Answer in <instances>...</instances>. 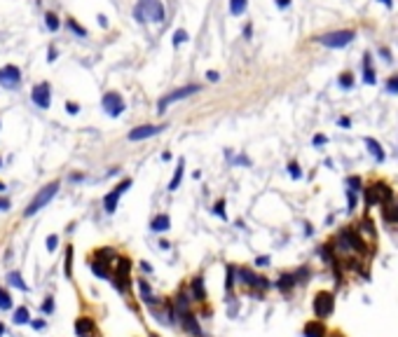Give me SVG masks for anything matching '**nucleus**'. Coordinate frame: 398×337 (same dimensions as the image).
I'll use <instances>...</instances> for the list:
<instances>
[{"label": "nucleus", "instance_id": "f257e3e1", "mask_svg": "<svg viewBox=\"0 0 398 337\" xmlns=\"http://www.w3.org/2000/svg\"><path fill=\"white\" fill-rule=\"evenodd\" d=\"M166 17L164 5L162 0H138L134 7V19L138 24H146V21H155V24H162Z\"/></svg>", "mask_w": 398, "mask_h": 337}, {"label": "nucleus", "instance_id": "f03ea898", "mask_svg": "<svg viewBox=\"0 0 398 337\" xmlns=\"http://www.w3.org/2000/svg\"><path fill=\"white\" fill-rule=\"evenodd\" d=\"M56 192H59V180H52V183L43 185V188L35 192V197L28 202V206L24 209V215L26 218H31V215H35L38 211H43L45 206H49V202L56 197Z\"/></svg>", "mask_w": 398, "mask_h": 337}, {"label": "nucleus", "instance_id": "7ed1b4c3", "mask_svg": "<svg viewBox=\"0 0 398 337\" xmlns=\"http://www.w3.org/2000/svg\"><path fill=\"white\" fill-rule=\"evenodd\" d=\"M363 192H366V206L368 209L375 206V204H382V206H384V204L393 202V190L384 183V180H377V183H373L370 188H363Z\"/></svg>", "mask_w": 398, "mask_h": 337}, {"label": "nucleus", "instance_id": "20e7f679", "mask_svg": "<svg viewBox=\"0 0 398 337\" xmlns=\"http://www.w3.org/2000/svg\"><path fill=\"white\" fill-rule=\"evenodd\" d=\"M354 38H356V31H351V28H342V31H331V33L318 35L316 43L323 45V47H328V49H342L349 43H354Z\"/></svg>", "mask_w": 398, "mask_h": 337}, {"label": "nucleus", "instance_id": "39448f33", "mask_svg": "<svg viewBox=\"0 0 398 337\" xmlns=\"http://www.w3.org/2000/svg\"><path fill=\"white\" fill-rule=\"evenodd\" d=\"M197 92H202V85H185V87H180V89H173V92H169L166 96L159 98L157 110H159V113H164L171 103H176V101H183V98L192 96V94H197Z\"/></svg>", "mask_w": 398, "mask_h": 337}, {"label": "nucleus", "instance_id": "423d86ee", "mask_svg": "<svg viewBox=\"0 0 398 337\" xmlns=\"http://www.w3.org/2000/svg\"><path fill=\"white\" fill-rule=\"evenodd\" d=\"M333 312H335V295L328 293V290H318L316 297H314V314H316V319L323 321Z\"/></svg>", "mask_w": 398, "mask_h": 337}, {"label": "nucleus", "instance_id": "0eeeda50", "mask_svg": "<svg viewBox=\"0 0 398 337\" xmlns=\"http://www.w3.org/2000/svg\"><path fill=\"white\" fill-rule=\"evenodd\" d=\"M0 87L7 89V92H17L21 87V70L14 63H7V66L0 68Z\"/></svg>", "mask_w": 398, "mask_h": 337}, {"label": "nucleus", "instance_id": "6e6552de", "mask_svg": "<svg viewBox=\"0 0 398 337\" xmlns=\"http://www.w3.org/2000/svg\"><path fill=\"white\" fill-rule=\"evenodd\" d=\"M31 101L40 110H47L49 105H52V85L49 82H38L31 92Z\"/></svg>", "mask_w": 398, "mask_h": 337}, {"label": "nucleus", "instance_id": "1a4fd4ad", "mask_svg": "<svg viewBox=\"0 0 398 337\" xmlns=\"http://www.w3.org/2000/svg\"><path fill=\"white\" fill-rule=\"evenodd\" d=\"M129 188H131V178H124L120 185H115V190H111L108 195L103 197V209H105V213H115L120 197H122L124 192L129 190Z\"/></svg>", "mask_w": 398, "mask_h": 337}, {"label": "nucleus", "instance_id": "9d476101", "mask_svg": "<svg viewBox=\"0 0 398 337\" xmlns=\"http://www.w3.org/2000/svg\"><path fill=\"white\" fill-rule=\"evenodd\" d=\"M101 105H103V110L108 113L111 117H117V115H122L124 113V98L120 96L117 92H108V94H103V98H101Z\"/></svg>", "mask_w": 398, "mask_h": 337}, {"label": "nucleus", "instance_id": "9b49d317", "mask_svg": "<svg viewBox=\"0 0 398 337\" xmlns=\"http://www.w3.org/2000/svg\"><path fill=\"white\" fill-rule=\"evenodd\" d=\"M166 124H143V127H136L129 131V141H146V138H153L159 131H164Z\"/></svg>", "mask_w": 398, "mask_h": 337}, {"label": "nucleus", "instance_id": "f8f14e48", "mask_svg": "<svg viewBox=\"0 0 398 337\" xmlns=\"http://www.w3.org/2000/svg\"><path fill=\"white\" fill-rule=\"evenodd\" d=\"M190 300H192L190 288H180V290H178V295L173 297V309H176L178 319H183V316L190 314Z\"/></svg>", "mask_w": 398, "mask_h": 337}, {"label": "nucleus", "instance_id": "ddd939ff", "mask_svg": "<svg viewBox=\"0 0 398 337\" xmlns=\"http://www.w3.org/2000/svg\"><path fill=\"white\" fill-rule=\"evenodd\" d=\"M94 330H96V323H94V319H89V316H80V319L75 321V335L78 337H92Z\"/></svg>", "mask_w": 398, "mask_h": 337}, {"label": "nucleus", "instance_id": "4468645a", "mask_svg": "<svg viewBox=\"0 0 398 337\" xmlns=\"http://www.w3.org/2000/svg\"><path fill=\"white\" fill-rule=\"evenodd\" d=\"M92 272L98 276V279H111V263H105L101 257H94L92 263H89Z\"/></svg>", "mask_w": 398, "mask_h": 337}, {"label": "nucleus", "instance_id": "2eb2a0df", "mask_svg": "<svg viewBox=\"0 0 398 337\" xmlns=\"http://www.w3.org/2000/svg\"><path fill=\"white\" fill-rule=\"evenodd\" d=\"M305 337H325V325L321 319L307 321L305 323Z\"/></svg>", "mask_w": 398, "mask_h": 337}, {"label": "nucleus", "instance_id": "dca6fc26", "mask_svg": "<svg viewBox=\"0 0 398 337\" xmlns=\"http://www.w3.org/2000/svg\"><path fill=\"white\" fill-rule=\"evenodd\" d=\"M239 281L244 283L246 288H258V283H260V276H256L251 270L241 267V270H239Z\"/></svg>", "mask_w": 398, "mask_h": 337}, {"label": "nucleus", "instance_id": "f3484780", "mask_svg": "<svg viewBox=\"0 0 398 337\" xmlns=\"http://www.w3.org/2000/svg\"><path fill=\"white\" fill-rule=\"evenodd\" d=\"M363 82L366 85H375V70H373V59H370V54H363Z\"/></svg>", "mask_w": 398, "mask_h": 337}, {"label": "nucleus", "instance_id": "a211bd4d", "mask_svg": "<svg viewBox=\"0 0 398 337\" xmlns=\"http://www.w3.org/2000/svg\"><path fill=\"white\" fill-rule=\"evenodd\" d=\"M180 323H183V328L190 335H195V337H204L202 335V328H199V323H197V316H192V314H188V316H183L180 319Z\"/></svg>", "mask_w": 398, "mask_h": 337}, {"label": "nucleus", "instance_id": "6ab92c4d", "mask_svg": "<svg viewBox=\"0 0 398 337\" xmlns=\"http://www.w3.org/2000/svg\"><path fill=\"white\" fill-rule=\"evenodd\" d=\"M190 293H192V297H195L197 302H204V300H206V290H204L202 276H197V279H192V281H190Z\"/></svg>", "mask_w": 398, "mask_h": 337}, {"label": "nucleus", "instance_id": "aec40b11", "mask_svg": "<svg viewBox=\"0 0 398 337\" xmlns=\"http://www.w3.org/2000/svg\"><path fill=\"white\" fill-rule=\"evenodd\" d=\"M7 283L14 286V288H19L21 293H28V283L24 281V276L19 274V272H10V274H7Z\"/></svg>", "mask_w": 398, "mask_h": 337}, {"label": "nucleus", "instance_id": "412c9836", "mask_svg": "<svg viewBox=\"0 0 398 337\" xmlns=\"http://www.w3.org/2000/svg\"><path fill=\"white\" fill-rule=\"evenodd\" d=\"M169 225H171L169 215H166V213H159L157 218H153V222H150V230H153V232H164V230H169Z\"/></svg>", "mask_w": 398, "mask_h": 337}, {"label": "nucleus", "instance_id": "4be33fe9", "mask_svg": "<svg viewBox=\"0 0 398 337\" xmlns=\"http://www.w3.org/2000/svg\"><path fill=\"white\" fill-rule=\"evenodd\" d=\"M366 147L377 162H384V150H382V145L375 141V138H366Z\"/></svg>", "mask_w": 398, "mask_h": 337}, {"label": "nucleus", "instance_id": "5701e85b", "mask_svg": "<svg viewBox=\"0 0 398 337\" xmlns=\"http://www.w3.org/2000/svg\"><path fill=\"white\" fill-rule=\"evenodd\" d=\"M293 286H298V281H295V274H281V276H279V281H276V288L281 290V293H288V290L293 288Z\"/></svg>", "mask_w": 398, "mask_h": 337}, {"label": "nucleus", "instance_id": "b1692460", "mask_svg": "<svg viewBox=\"0 0 398 337\" xmlns=\"http://www.w3.org/2000/svg\"><path fill=\"white\" fill-rule=\"evenodd\" d=\"M12 319L17 325H26V323H31V312H28V307H17L12 314Z\"/></svg>", "mask_w": 398, "mask_h": 337}, {"label": "nucleus", "instance_id": "393cba45", "mask_svg": "<svg viewBox=\"0 0 398 337\" xmlns=\"http://www.w3.org/2000/svg\"><path fill=\"white\" fill-rule=\"evenodd\" d=\"M183 169H185V162L180 160L176 166V171H173V178H171V183H169V190H178V185H180V180H183Z\"/></svg>", "mask_w": 398, "mask_h": 337}, {"label": "nucleus", "instance_id": "a878e982", "mask_svg": "<svg viewBox=\"0 0 398 337\" xmlns=\"http://www.w3.org/2000/svg\"><path fill=\"white\" fill-rule=\"evenodd\" d=\"M248 7V0H230V14L232 17H241Z\"/></svg>", "mask_w": 398, "mask_h": 337}, {"label": "nucleus", "instance_id": "bb28decb", "mask_svg": "<svg viewBox=\"0 0 398 337\" xmlns=\"http://www.w3.org/2000/svg\"><path fill=\"white\" fill-rule=\"evenodd\" d=\"M63 274L70 279L73 276V246L68 244V248H66V265H63Z\"/></svg>", "mask_w": 398, "mask_h": 337}, {"label": "nucleus", "instance_id": "cd10ccee", "mask_svg": "<svg viewBox=\"0 0 398 337\" xmlns=\"http://www.w3.org/2000/svg\"><path fill=\"white\" fill-rule=\"evenodd\" d=\"M0 309L3 312L12 309V295L7 293V288H3V286H0Z\"/></svg>", "mask_w": 398, "mask_h": 337}, {"label": "nucleus", "instance_id": "c85d7f7f", "mask_svg": "<svg viewBox=\"0 0 398 337\" xmlns=\"http://www.w3.org/2000/svg\"><path fill=\"white\" fill-rule=\"evenodd\" d=\"M66 26H68V28H70V31L75 33V35H80V38H87V28H82V26H80V24H78V21H75L73 17H68V19H66Z\"/></svg>", "mask_w": 398, "mask_h": 337}, {"label": "nucleus", "instance_id": "c756f323", "mask_svg": "<svg viewBox=\"0 0 398 337\" xmlns=\"http://www.w3.org/2000/svg\"><path fill=\"white\" fill-rule=\"evenodd\" d=\"M45 26H47L52 33L59 31V26H61V24H59V17H56L54 12H47V14H45Z\"/></svg>", "mask_w": 398, "mask_h": 337}, {"label": "nucleus", "instance_id": "7c9ffc66", "mask_svg": "<svg viewBox=\"0 0 398 337\" xmlns=\"http://www.w3.org/2000/svg\"><path fill=\"white\" fill-rule=\"evenodd\" d=\"M188 40H190V35H188V31H185V28H178L176 33H173V47H180V45L183 43H188Z\"/></svg>", "mask_w": 398, "mask_h": 337}, {"label": "nucleus", "instance_id": "2f4dec72", "mask_svg": "<svg viewBox=\"0 0 398 337\" xmlns=\"http://www.w3.org/2000/svg\"><path fill=\"white\" fill-rule=\"evenodd\" d=\"M347 188H349V192H363V180L358 176H349L347 178Z\"/></svg>", "mask_w": 398, "mask_h": 337}, {"label": "nucleus", "instance_id": "473e14b6", "mask_svg": "<svg viewBox=\"0 0 398 337\" xmlns=\"http://www.w3.org/2000/svg\"><path fill=\"white\" fill-rule=\"evenodd\" d=\"M337 85L342 87V89H351V87H354V75H351V73H342L340 78H337Z\"/></svg>", "mask_w": 398, "mask_h": 337}, {"label": "nucleus", "instance_id": "72a5a7b5", "mask_svg": "<svg viewBox=\"0 0 398 337\" xmlns=\"http://www.w3.org/2000/svg\"><path fill=\"white\" fill-rule=\"evenodd\" d=\"M384 89H386V94H391V96H396V94H398V75H391V78L386 80Z\"/></svg>", "mask_w": 398, "mask_h": 337}, {"label": "nucleus", "instance_id": "f704fd0d", "mask_svg": "<svg viewBox=\"0 0 398 337\" xmlns=\"http://www.w3.org/2000/svg\"><path fill=\"white\" fill-rule=\"evenodd\" d=\"M40 309H43V314H45V316H52V314H54V297H52V295H47Z\"/></svg>", "mask_w": 398, "mask_h": 337}, {"label": "nucleus", "instance_id": "c9c22d12", "mask_svg": "<svg viewBox=\"0 0 398 337\" xmlns=\"http://www.w3.org/2000/svg\"><path fill=\"white\" fill-rule=\"evenodd\" d=\"M234 274H237V270H234V267H227V274H225V288H227V293H232V288H234Z\"/></svg>", "mask_w": 398, "mask_h": 337}, {"label": "nucleus", "instance_id": "e433bc0d", "mask_svg": "<svg viewBox=\"0 0 398 337\" xmlns=\"http://www.w3.org/2000/svg\"><path fill=\"white\" fill-rule=\"evenodd\" d=\"M288 173H291V178H295V180L302 178V171H300V166H298V162H291V164H288Z\"/></svg>", "mask_w": 398, "mask_h": 337}, {"label": "nucleus", "instance_id": "4c0bfd02", "mask_svg": "<svg viewBox=\"0 0 398 337\" xmlns=\"http://www.w3.org/2000/svg\"><path fill=\"white\" fill-rule=\"evenodd\" d=\"M56 246H59V237H56V234H49L47 237V251H56Z\"/></svg>", "mask_w": 398, "mask_h": 337}, {"label": "nucleus", "instance_id": "58836bf2", "mask_svg": "<svg viewBox=\"0 0 398 337\" xmlns=\"http://www.w3.org/2000/svg\"><path fill=\"white\" fill-rule=\"evenodd\" d=\"M307 279H309V270H307V267L295 274V281H298V283H307Z\"/></svg>", "mask_w": 398, "mask_h": 337}, {"label": "nucleus", "instance_id": "ea45409f", "mask_svg": "<svg viewBox=\"0 0 398 337\" xmlns=\"http://www.w3.org/2000/svg\"><path fill=\"white\" fill-rule=\"evenodd\" d=\"M66 110L70 113V115H78V113H80V105L75 103V101H66Z\"/></svg>", "mask_w": 398, "mask_h": 337}, {"label": "nucleus", "instance_id": "a19ab883", "mask_svg": "<svg viewBox=\"0 0 398 337\" xmlns=\"http://www.w3.org/2000/svg\"><path fill=\"white\" fill-rule=\"evenodd\" d=\"M223 206H225V202H218V204H215V213H218V215H221V218H223V220H227V213H225V209H223Z\"/></svg>", "mask_w": 398, "mask_h": 337}, {"label": "nucleus", "instance_id": "79ce46f5", "mask_svg": "<svg viewBox=\"0 0 398 337\" xmlns=\"http://www.w3.org/2000/svg\"><path fill=\"white\" fill-rule=\"evenodd\" d=\"M380 54H382V59H384L386 63H391V49H389V47H380Z\"/></svg>", "mask_w": 398, "mask_h": 337}, {"label": "nucleus", "instance_id": "37998d69", "mask_svg": "<svg viewBox=\"0 0 398 337\" xmlns=\"http://www.w3.org/2000/svg\"><path fill=\"white\" fill-rule=\"evenodd\" d=\"M325 141H328V138H325V136L323 134H316V136H314V138H312V143H314V145H325Z\"/></svg>", "mask_w": 398, "mask_h": 337}, {"label": "nucleus", "instance_id": "c03bdc74", "mask_svg": "<svg viewBox=\"0 0 398 337\" xmlns=\"http://www.w3.org/2000/svg\"><path fill=\"white\" fill-rule=\"evenodd\" d=\"M347 199H349V211L356 209V192H347Z\"/></svg>", "mask_w": 398, "mask_h": 337}, {"label": "nucleus", "instance_id": "a18cd8bd", "mask_svg": "<svg viewBox=\"0 0 398 337\" xmlns=\"http://www.w3.org/2000/svg\"><path fill=\"white\" fill-rule=\"evenodd\" d=\"M10 206H12V204H10V199H7V197H0V211H7Z\"/></svg>", "mask_w": 398, "mask_h": 337}, {"label": "nucleus", "instance_id": "49530a36", "mask_svg": "<svg viewBox=\"0 0 398 337\" xmlns=\"http://www.w3.org/2000/svg\"><path fill=\"white\" fill-rule=\"evenodd\" d=\"M274 3L279 10H288V7H291V0H274Z\"/></svg>", "mask_w": 398, "mask_h": 337}, {"label": "nucleus", "instance_id": "de8ad7c7", "mask_svg": "<svg viewBox=\"0 0 398 337\" xmlns=\"http://www.w3.org/2000/svg\"><path fill=\"white\" fill-rule=\"evenodd\" d=\"M47 61H56V47L47 49Z\"/></svg>", "mask_w": 398, "mask_h": 337}, {"label": "nucleus", "instance_id": "09e8293b", "mask_svg": "<svg viewBox=\"0 0 398 337\" xmlns=\"http://www.w3.org/2000/svg\"><path fill=\"white\" fill-rule=\"evenodd\" d=\"M256 265H258V267H267V265H270V257H267V255H265V257H258Z\"/></svg>", "mask_w": 398, "mask_h": 337}, {"label": "nucleus", "instance_id": "8fccbe9b", "mask_svg": "<svg viewBox=\"0 0 398 337\" xmlns=\"http://www.w3.org/2000/svg\"><path fill=\"white\" fill-rule=\"evenodd\" d=\"M206 78H208V80H211V82H218V80H221V75L215 73V70H208V73H206Z\"/></svg>", "mask_w": 398, "mask_h": 337}, {"label": "nucleus", "instance_id": "3c124183", "mask_svg": "<svg viewBox=\"0 0 398 337\" xmlns=\"http://www.w3.org/2000/svg\"><path fill=\"white\" fill-rule=\"evenodd\" d=\"M31 325L35 328V330H43V328H45V319H40V321H31Z\"/></svg>", "mask_w": 398, "mask_h": 337}, {"label": "nucleus", "instance_id": "603ef678", "mask_svg": "<svg viewBox=\"0 0 398 337\" xmlns=\"http://www.w3.org/2000/svg\"><path fill=\"white\" fill-rule=\"evenodd\" d=\"M98 24L103 26V28H108V17H105V14H98Z\"/></svg>", "mask_w": 398, "mask_h": 337}, {"label": "nucleus", "instance_id": "864d4df0", "mask_svg": "<svg viewBox=\"0 0 398 337\" xmlns=\"http://www.w3.org/2000/svg\"><path fill=\"white\" fill-rule=\"evenodd\" d=\"M234 164H251V162H248V157H244V155H241V157H237V160H234Z\"/></svg>", "mask_w": 398, "mask_h": 337}, {"label": "nucleus", "instance_id": "5fc2aeb1", "mask_svg": "<svg viewBox=\"0 0 398 337\" xmlns=\"http://www.w3.org/2000/svg\"><path fill=\"white\" fill-rule=\"evenodd\" d=\"M251 33H253V26L248 24V26H246V28H244V38H246V40H248V38H251Z\"/></svg>", "mask_w": 398, "mask_h": 337}, {"label": "nucleus", "instance_id": "6e6d98bb", "mask_svg": "<svg viewBox=\"0 0 398 337\" xmlns=\"http://www.w3.org/2000/svg\"><path fill=\"white\" fill-rule=\"evenodd\" d=\"M380 3L386 7V10H391V7H393V0H380Z\"/></svg>", "mask_w": 398, "mask_h": 337}, {"label": "nucleus", "instance_id": "4d7b16f0", "mask_svg": "<svg viewBox=\"0 0 398 337\" xmlns=\"http://www.w3.org/2000/svg\"><path fill=\"white\" fill-rule=\"evenodd\" d=\"M340 124H342V127H351V120H349V117H342V120H340Z\"/></svg>", "mask_w": 398, "mask_h": 337}, {"label": "nucleus", "instance_id": "13d9d810", "mask_svg": "<svg viewBox=\"0 0 398 337\" xmlns=\"http://www.w3.org/2000/svg\"><path fill=\"white\" fill-rule=\"evenodd\" d=\"M141 270H143V272H148V274H150V272H153V267H150V265H148V263H141Z\"/></svg>", "mask_w": 398, "mask_h": 337}, {"label": "nucleus", "instance_id": "bf43d9fd", "mask_svg": "<svg viewBox=\"0 0 398 337\" xmlns=\"http://www.w3.org/2000/svg\"><path fill=\"white\" fill-rule=\"evenodd\" d=\"M82 178H85L82 173H73V176H70V180H82Z\"/></svg>", "mask_w": 398, "mask_h": 337}, {"label": "nucleus", "instance_id": "052dcab7", "mask_svg": "<svg viewBox=\"0 0 398 337\" xmlns=\"http://www.w3.org/2000/svg\"><path fill=\"white\" fill-rule=\"evenodd\" d=\"M5 335V325H3V321H0V337Z\"/></svg>", "mask_w": 398, "mask_h": 337}, {"label": "nucleus", "instance_id": "680f3d73", "mask_svg": "<svg viewBox=\"0 0 398 337\" xmlns=\"http://www.w3.org/2000/svg\"><path fill=\"white\" fill-rule=\"evenodd\" d=\"M331 337H344V335H342V332H333Z\"/></svg>", "mask_w": 398, "mask_h": 337}, {"label": "nucleus", "instance_id": "e2e57ef3", "mask_svg": "<svg viewBox=\"0 0 398 337\" xmlns=\"http://www.w3.org/2000/svg\"><path fill=\"white\" fill-rule=\"evenodd\" d=\"M3 190H5V183H3V180H0V192H3Z\"/></svg>", "mask_w": 398, "mask_h": 337}, {"label": "nucleus", "instance_id": "0e129e2a", "mask_svg": "<svg viewBox=\"0 0 398 337\" xmlns=\"http://www.w3.org/2000/svg\"><path fill=\"white\" fill-rule=\"evenodd\" d=\"M150 337H159V335H150Z\"/></svg>", "mask_w": 398, "mask_h": 337}, {"label": "nucleus", "instance_id": "69168bd1", "mask_svg": "<svg viewBox=\"0 0 398 337\" xmlns=\"http://www.w3.org/2000/svg\"><path fill=\"white\" fill-rule=\"evenodd\" d=\"M0 166H3V160H0Z\"/></svg>", "mask_w": 398, "mask_h": 337}]
</instances>
